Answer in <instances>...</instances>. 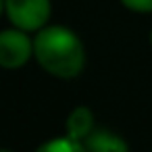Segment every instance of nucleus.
<instances>
[{"mask_svg":"<svg viewBox=\"0 0 152 152\" xmlns=\"http://www.w3.org/2000/svg\"><path fill=\"white\" fill-rule=\"evenodd\" d=\"M150 46H152V31H150Z\"/></svg>","mask_w":152,"mask_h":152,"instance_id":"nucleus-9","label":"nucleus"},{"mask_svg":"<svg viewBox=\"0 0 152 152\" xmlns=\"http://www.w3.org/2000/svg\"><path fill=\"white\" fill-rule=\"evenodd\" d=\"M121 4L133 13H152V0H121Z\"/></svg>","mask_w":152,"mask_h":152,"instance_id":"nucleus-7","label":"nucleus"},{"mask_svg":"<svg viewBox=\"0 0 152 152\" xmlns=\"http://www.w3.org/2000/svg\"><path fill=\"white\" fill-rule=\"evenodd\" d=\"M94 131V115L88 106H75L67 117V135L83 142Z\"/></svg>","mask_w":152,"mask_h":152,"instance_id":"nucleus-5","label":"nucleus"},{"mask_svg":"<svg viewBox=\"0 0 152 152\" xmlns=\"http://www.w3.org/2000/svg\"><path fill=\"white\" fill-rule=\"evenodd\" d=\"M38 150L40 152H77V150H86V148H83V142H77L71 135H61V137H54V140L42 144Z\"/></svg>","mask_w":152,"mask_h":152,"instance_id":"nucleus-6","label":"nucleus"},{"mask_svg":"<svg viewBox=\"0 0 152 152\" xmlns=\"http://www.w3.org/2000/svg\"><path fill=\"white\" fill-rule=\"evenodd\" d=\"M34 56V40L29 31L11 27L0 31V67L2 69H21Z\"/></svg>","mask_w":152,"mask_h":152,"instance_id":"nucleus-3","label":"nucleus"},{"mask_svg":"<svg viewBox=\"0 0 152 152\" xmlns=\"http://www.w3.org/2000/svg\"><path fill=\"white\" fill-rule=\"evenodd\" d=\"M2 11H4V0H0V15H2Z\"/></svg>","mask_w":152,"mask_h":152,"instance_id":"nucleus-8","label":"nucleus"},{"mask_svg":"<svg viewBox=\"0 0 152 152\" xmlns=\"http://www.w3.org/2000/svg\"><path fill=\"white\" fill-rule=\"evenodd\" d=\"M34 56L46 73L61 79H73L86 67L83 42L65 25H46L36 31Z\"/></svg>","mask_w":152,"mask_h":152,"instance_id":"nucleus-1","label":"nucleus"},{"mask_svg":"<svg viewBox=\"0 0 152 152\" xmlns=\"http://www.w3.org/2000/svg\"><path fill=\"white\" fill-rule=\"evenodd\" d=\"M83 148L92 152H125L129 146L125 140H121L117 133L106 131V129H94L86 140Z\"/></svg>","mask_w":152,"mask_h":152,"instance_id":"nucleus-4","label":"nucleus"},{"mask_svg":"<svg viewBox=\"0 0 152 152\" xmlns=\"http://www.w3.org/2000/svg\"><path fill=\"white\" fill-rule=\"evenodd\" d=\"M4 13L15 27L31 34L48 25L52 7L50 0H4Z\"/></svg>","mask_w":152,"mask_h":152,"instance_id":"nucleus-2","label":"nucleus"}]
</instances>
